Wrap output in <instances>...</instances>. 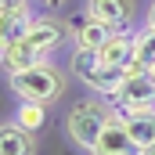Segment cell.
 <instances>
[{"label": "cell", "mask_w": 155, "mask_h": 155, "mask_svg": "<svg viewBox=\"0 0 155 155\" xmlns=\"http://www.w3.org/2000/svg\"><path fill=\"white\" fill-rule=\"evenodd\" d=\"M36 61H43V54H40L29 40H18V43H11V47L0 51V69H4L7 76H11V72H22V69H33Z\"/></svg>", "instance_id": "10"}, {"label": "cell", "mask_w": 155, "mask_h": 155, "mask_svg": "<svg viewBox=\"0 0 155 155\" xmlns=\"http://www.w3.org/2000/svg\"><path fill=\"white\" fill-rule=\"evenodd\" d=\"M0 7H29V0H0Z\"/></svg>", "instance_id": "16"}, {"label": "cell", "mask_w": 155, "mask_h": 155, "mask_svg": "<svg viewBox=\"0 0 155 155\" xmlns=\"http://www.w3.org/2000/svg\"><path fill=\"white\" fill-rule=\"evenodd\" d=\"M97 54H101V65H119V69H123V65L134 58V33H130V29H116L112 36L101 43Z\"/></svg>", "instance_id": "11"}, {"label": "cell", "mask_w": 155, "mask_h": 155, "mask_svg": "<svg viewBox=\"0 0 155 155\" xmlns=\"http://www.w3.org/2000/svg\"><path fill=\"white\" fill-rule=\"evenodd\" d=\"M148 76H152V79H155V65H152V69H148Z\"/></svg>", "instance_id": "20"}, {"label": "cell", "mask_w": 155, "mask_h": 155, "mask_svg": "<svg viewBox=\"0 0 155 155\" xmlns=\"http://www.w3.org/2000/svg\"><path fill=\"white\" fill-rule=\"evenodd\" d=\"M15 123H18V126H25L29 134H36L40 126L47 123V105H40V101H22V105H18V112H15Z\"/></svg>", "instance_id": "15"}, {"label": "cell", "mask_w": 155, "mask_h": 155, "mask_svg": "<svg viewBox=\"0 0 155 155\" xmlns=\"http://www.w3.org/2000/svg\"><path fill=\"white\" fill-rule=\"evenodd\" d=\"M25 40L47 58L51 51L61 47V40H65V25L54 22V18H47V15H40V18H33V29H29V36H25Z\"/></svg>", "instance_id": "8"}, {"label": "cell", "mask_w": 155, "mask_h": 155, "mask_svg": "<svg viewBox=\"0 0 155 155\" xmlns=\"http://www.w3.org/2000/svg\"><path fill=\"white\" fill-rule=\"evenodd\" d=\"M87 11L94 18H101L112 29H130L137 18V4L134 0H87Z\"/></svg>", "instance_id": "5"}, {"label": "cell", "mask_w": 155, "mask_h": 155, "mask_svg": "<svg viewBox=\"0 0 155 155\" xmlns=\"http://www.w3.org/2000/svg\"><path fill=\"white\" fill-rule=\"evenodd\" d=\"M69 33H72V40H76V47H90V51H101V43L112 36L116 29H112V25H105L101 18H94L90 11H83L79 18H72V22H69Z\"/></svg>", "instance_id": "6"}, {"label": "cell", "mask_w": 155, "mask_h": 155, "mask_svg": "<svg viewBox=\"0 0 155 155\" xmlns=\"http://www.w3.org/2000/svg\"><path fill=\"white\" fill-rule=\"evenodd\" d=\"M0 155H33V134L18 123L0 126Z\"/></svg>", "instance_id": "13"}, {"label": "cell", "mask_w": 155, "mask_h": 155, "mask_svg": "<svg viewBox=\"0 0 155 155\" xmlns=\"http://www.w3.org/2000/svg\"><path fill=\"white\" fill-rule=\"evenodd\" d=\"M33 29V11L29 7H0V51L29 36Z\"/></svg>", "instance_id": "7"}, {"label": "cell", "mask_w": 155, "mask_h": 155, "mask_svg": "<svg viewBox=\"0 0 155 155\" xmlns=\"http://www.w3.org/2000/svg\"><path fill=\"white\" fill-rule=\"evenodd\" d=\"M119 116H123L130 137H134L141 148L155 141V108H137V112H123V108H119Z\"/></svg>", "instance_id": "12"}, {"label": "cell", "mask_w": 155, "mask_h": 155, "mask_svg": "<svg viewBox=\"0 0 155 155\" xmlns=\"http://www.w3.org/2000/svg\"><path fill=\"white\" fill-rule=\"evenodd\" d=\"M116 108L123 112H137V108H155V79L148 72H137V76H126L119 94L112 97Z\"/></svg>", "instance_id": "3"}, {"label": "cell", "mask_w": 155, "mask_h": 155, "mask_svg": "<svg viewBox=\"0 0 155 155\" xmlns=\"http://www.w3.org/2000/svg\"><path fill=\"white\" fill-rule=\"evenodd\" d=\"M116 105H108V101H101V94L97 97H83L76 101L72 108H69V116H65V134H69V141L83 148V152H90L94 144H97V137H101V130L116 119Z\"/></svg>", "instance_id": "1"}, {"label": "cell", "mask_w": 155, "mask_h": 155, "mask_svg": "<svg viewBox=\"0 0 155 155\" xmlns=\"http://www.w3.org/2000/svg\"><path fill=\"white\" fill-rule=\"evenodd\" d=\"M134 61H141L144 69L155 65V25H148V22L134 33Z\"/></svg>", "instance_id": "14"}, {"label": "cell", "mask_w": 155, "mask_h": 155, "mask_svg": "<svg viewBox=\"0 0 155 155\" xmlns=\"http://www.w3.org/2000/svg\"><path fill=\"white\" fill-rule=\"evenodd\" d=\"M43 4H47V7H54V4H61V0H43Z\"/></svg>", "instance_id": "19"}, {"label": "cell", "mask_w": 155, "mask_h": 155, "mask_svg": "<svg viewBox=\"0 0 155 155\" xmlns=\"http://www.w3.org/2000/svg\"><path fill=\"white\" fill-rule=\"evenodd\" d=\"M148 25H155V0L148 4Z\"/></svg>", "instance_id": "17"}, {"label": "cell", "mask_w": 155, "mask_h": 155, "mask_svg": "<svg viewBox=\"0 0 155 155\" xmlns=\"http://www.w3.org/2000/svg\"><path fill=\"white\" fill-rule=\"evenodd\" d=\"M123 79L126 72L119 69V65H97V69H90L87 76H79V83H87L94 94H101V97H116L119 87H123Z\"/></svg>", "instance_id": "9"}, {"label": "cell", "mask_w": 155, "mask_h": 155, "mask_svg": "<svg viewBox=\"0 0 155 155\" xmlns=\"http://www.w3.org/2000/svg\"><path fill=\"white\" fill-rule=\"evenodd\" d=\"M90 155H141V144L130 137V130H126V123H123L119 112H116V119L101 130V137H97V144L90 148Z\"/></svg>", "instance_id": "4"}, {"label": "cell", "mask_w": 155, "mask_h": 155, "mask_svg": "<svg viewBox=\"0 0 155 155\" xmlns=\"http://www.w3.org/2000/svg\"><path fill=\"white\" fill-rule=\"evenodd\" d=\"M141 155H155V141H152V144H144V148H141Z\"/></svg>", "instance_id": "18"}, {"label": "cell", "mask_w": 155, "mask_h": 155, "mask_svg": "<svg viewBox=\"0 0 155 155\" xmlns=\"http://www.w3.org/2000/svg\"><path fill=\"white\" fill-rule=\"evenodd\" d=\"M7 87H11V94H15L18 101L51 105V101H58V94H61V72L43 58V61H36L33 69L11 72V76H7Z\"/></svg>", "instance_id": "2"}]
</instances>
